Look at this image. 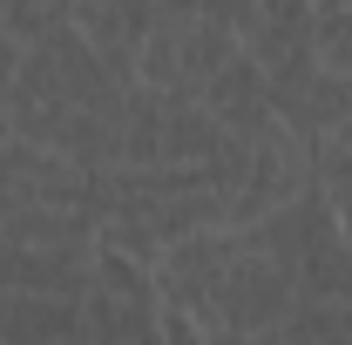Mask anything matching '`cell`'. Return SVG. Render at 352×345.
<instances>
[{"label":"cell","mask_w":352,"mask_h":345,"mask_svg":"<svg viewBox=\"0 0 352 345\" xmlns=\"http://www.w3.org/2000/svg\"><path fill=\"white\" fill-rule=\"evenodd\" d=\"M237 47H244L237 27H223L217 14H204V7H190V14L156 7L149 34L135 47V82H149L156 95H204L210 75H217Z\"/></svg>","instance_id":"cell-1"},{"label":"cell","mask_w":352,"mask_h":345,"mask_svg":"<svg viewBox=\"0 0 352 345\" xmlns=\"http://www.w3.org/2000/svg\"><path fill=\"white\" fill-rule=\"evenodd\" d=\"M292 304H298V271L237 244V258L217 271L204 298V332H278Z\"/></svg>","instance_id":"cell-2"},{"label":"cell","mask_w":352,"mask_h":345,"mask_svg":"<svg viewBox=\"0 0 352 345\" xmlns=\"http://www.w3.org/2000/svg\"><path fill=\"white\" fill-rule=\"evenodd\" d=\"M271 109H278L285 129H298V135H332L352 115V82L332 75L305 47V54H292L285 68H271Z\"/></svg>","instance_id":"cell-3"},{"label":"cell","mask_w":352,"mask_h":345,"mask_svg":"<svg viewBox=\"0 0 352 345\" xmlns=\"http://www.w3.org/2000/svg\"><path fill=\"white\" fill-rule=\"evenodd\" d=\"M210 115H217L230 135H244V142H264V135L278 129V109H271V75L258 68V54H230L217 75H210V88L197 95Z\"/></svg>","instance_id":"cell-4"},{"label":"cell","mask_w":352,"mask_h":345,"mask_svg":"<svg viewBox=\"0 0 352 345\" xmlns=\"http://www.w3.org/2000/svg\"><path fill=\"white\" fill-rule=\"evenodd\" d=\"M230 129L197 102V95H163V163H210Z\"/></svg>","instance_id":"cell-5"},{"label":"cell","mask_w":352,"mask_h":345,"mask_svg":"<svg viewBox=\"0 0 352 345\" xmlns=\"http://www.w3.org/2000/svg\"><path fill=\"white\" fill-rule=\"evenodd\" d=\"M14 68H21V41L0 27V95H7V82H14Z\"/></svg>","instance_id":"cell-6"}]
</instances>
